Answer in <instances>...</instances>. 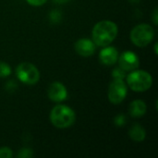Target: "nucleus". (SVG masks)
I'll list each match as a JSON object with an SVG mask.
<instances>
[{
	"mask_svg": "<svg viewBox=\"0 0 158 158\" xmlns=\"http://www.w3.org/2000/svg\"><path fill=\"white\" fill-rule=\"evenodd\" d=\"M118 34V26L110 20H102L96 23L92 31L93 42L97 46H107Z\"/></svg>",
	"mask_w": 158,
	"mask_h": 158,
	"instance_id": "nucleus-1",
	"label": "nucleus"
},
{
	"mask_svg": "<svg viewBox=\"0 0 158 158\" xmlns=\"http://www.w3.org/2000/svg\"><path fill=\"white\" fill-rule=\"evenodd\" d=\"M50 120L56 128L66 129L70 127L75 122L76 115L70 107L58 105L51 110Z\"/></svg>",
	"mask_w": 158,
	"mask_h": 158,
	"instance_id": "nucleus-2",
	"label": "nucleus"
},
{
	"mask_svg": "<svg viewBox=\"0 0 158 158\" xmlns=\"http://www.w3.org/2000/svg\"><path fill=\"white\" fill-rule=\"evenodd\" d=\"M129 87L134 92H145L153 84L152 76L143 70H135L127 77Z\"/></svg>",
	"mask_w": 158,
	"mask_h": 158,
	"instance_id": "nucleus-3",
	"label": "nucleus"
},
{
	"mask_svg": "<svg viewBox=\"0 0 158 158\" xmlns=\"http://www.w3.org/2000/svg\"><path fill=\"white\" fill-rule=\"evenodd\" d=\"M154 36V29L146 23L137 25L131 32V42L139 47H144L148 45L152 42Z\"/></svg>",
	"mask_w": 158,
	"mask_h": 158,
	"instance_id": "nucleus-4",
	"label": "nucleus"
},
{
	"mask_svg": "<svg viewBox=\"0 0 158 158\" xmlns=\"http://www.w3.org/2000/svg\"><path fill=\"white\" fill-rule=\"evenodd\" d=\"M16 74L20 81L29 85H33L40 80V72L37 68L28 62L20 63L16 69Z\"/></svg>",
	"mask_w": 158,
	"mask_h": 158,
	"instance_id": "nucleus-5",
	"label": "nucleus"
},
{
	"mask_svg": "<svg viewBox=\"0 0 158 158\" xmlns=\"http://www.w3.org/2000/svg\"><path fill=\"white\" fill-rule=\"evenodd\" d=\"M127 95V85L120 79H114L108 89V99L112 104H120Z\"/></svg>",
	"mask_w": 158,
	"mask_h": 158,
	"instance_id": "nucleus-6",
	"label": "nucleus"
},
{
	"mask_svg": "<svg viewBox=\"0 0 158 158\" xmlns=\"http://www.w3.org/2000/svg\"><path fill=\"white\" fill-rule=\"evenodd\" d=\"M119 67L125 71H132L139 67V58L133 52H124L118 58Z\"/></svg>",
	"mask_w": 158,
	"mask_h": 158,
	"instance_id": "nucleus-7",
	"label": "nucleus"
},
{
	"mask_svg": "<svg viewBox=\"0 0 158 158\" xmlns=\"http://www.w3.org/2000/svg\"><path fill=\"white\" fill-rule=\"evenodd\" d=\"M47 94H48V97L53 102H56V103L66 100L68 96L67 89L61 82L58 81H55L50 84Z\"/></svg>",
	"mask_w": 158,
	"mask_h": 158,
	"instance_id": "nucleus-8",
	"label": "nucleus"
},
{
	"mask_svg": "<svg viewBox=\"0 0 158 158\" xmlns=\"http://www.w3.org/2000/svg\"><path fill=\"white\" fill-rule=\"evenodd\" d=\"M96 45L89 39H80L75 43V50L81 56H93L95 52Z\"/></svg>",
	"mask_w": 158,
	"mask_h": 158,
	"instance_id": "nucleus-9",
	"label": "nucleus"
},
{
	"mask_svg": "<svg viewBox=\"0 0 158 158\" xmlns=\"http://www.w3.org/2000/svg\"><path fill=\"white\" fill-rule=\"evenodd\" d=\"M99 57H100V61L104 65L111 66L117 62L118 58V53L115 47H112V46L106 47L100 52Z\"/></svg>",
	"mask_w": 158,
	"mask_h": 158,
	"instance_id": "nucleus-10",
	"label": "nucleus"
},
{
	"mask_svg": "<svg viewBox=\"0 0 158 158\" xmlns=\"http://www.w3.org/2000/svg\"><path fill=\"white\" fill-rule=\"evenodd\" d=\"M130 115L133 118H140L146 113V105L142 100H135L131 103L129 107Z\"/></svg>",
	"mask_w": 158,
	"mask_h": 158,
	"instance_id": "nucleus-11",
	"label": "nucleus"
},
{
	"mask_svg": "<svg viewBox=\"0 0 158 158\" xmlns=\"http://www.w3.org/2000/svg\"><path fill=\"white\" fill-rule=\"evenodd\" d=\"M129 135L131 139H132L135 142H143L145 139L146 132L141 125L135 124L131 128L129 131Z\"/></svg>",
	"mask_w": 158,
	"mask_h": 158,
	"instance_id": "nucleus-12",
	"label": "nucleus"
},
{
	"mask_svg": "<svg viewBox=\"0 0 158 158\" xmlns=\"http://www.w3.org/2000/svg\"><path fill=\"white\" fill-rule=\"evenodd\" d=\"M11 72V69L10 67L5 63L0 61V78H4V77H7Z\"/></svg>",
	"mask_w": 158,
	"mask_h": 158,
	"instance_id": "nucleus-13",
	"label": "nucleus"
},
{
	"mask_svg": "<svg viewBox=\"0 0 158 158\" xmlns=\"http://www.w3.org/2000/svg\"><path fill=\"white\" fill-rule=\"evenodd\" d=\"M112 76L114 79H120L123 80L126 77V71L124 69H122L121 68H116L113 71H112Z\"/></svg>",
	"mask_w": 158,
	"mask_h": 158,
	"instance_id": "nucleus-14",
	"label": "nucleus"
},
{
	"mask_svg": "<svg viewBox=\"0 0 158 158\" xmlns=\"http://www.w3.org/2000/svg\"><path fill=\"white\" fill-rule=\"evenodd\" d=\"M33 156V153L31 149L28 148H23L19 151V153L18 154V157L20 158H30Z\"/></svg>",
	"mask_w": 158,
	"mask_h": 158,
	"instance_id": "nucleus-15",
	"label": "nucleus"
},
{
	"mask_svg": "<svg viewBox=\"0 0 158 158\" xmlns=\"http://www.w3.org/2000/svg\"><path fill=\"white\" fill-rule=\"evenodd\" d=\"M12 151L7 147L0 148V158H11L12 157Z\"/></svg>",
	"mask_w": 158,
	"mask_h": 158,
	"instance_id": "nucleus-16",
	"label": "nucleus"
},
{
	"mask_svg": "<svg viewBox=\"0 0 158 158\" xmlns=\"http://www.w3.org/2000/svg\"><path fill=\"white\" fill-rule=\"evenodd\" d=\"M60 19H61V14H60L58 11L53 10V11L50 13V19H51L52 22L56 23V22H58V21L60 20Z\"/></svg>",
	"mask_w": 158,
	"mask_h": 158,
	"instance_id": "nucleus-17",
	"label": "nucleus"
},
{
	"mask_svg": "<svg viewBox=\"0 0 158 158\" xmlns=\"http://www.w3.org/2000/svg\"><path fill=\"white\" fill-rule=\"evenodd\" d=\"M125 117L123 115H118L115 118V124L118 126H123L125 124Z\"/></svg>",
	"mask_w": 158,
	"mask_h": 158,
	"instance_id": "nucleus-18",
	"label": "nucleus"
},
{
	"mask_svg": "<svg viewBox=\"0 0 158 158\" xmlns=\"http://www.w3.org/2000/svg\"><path fill=\"white\" fill-rule=\"evenodd\" d=\"M30 5L31 6H42L44 5L47 0H26Z\"/></svg>",
	"mask_w": 158,
	"mask_h": 158,
	"instance_id": "nucleus-19",
	"label": "nucleus"
},
{
	"mask_svg": "<svg viewBox=\"0 0 158 158\" xmlns=\"http://www.w3.org/2000/svg\"><path fill=\"white\" fill-rule=\"evenodd\" d=\"M157 9H155V11H154V13H153V20H154V23H155L156 25H157Z\"/></svg>",
	"mask_w": 158,
	"mask_h": 158,
	"instance_id": "nucleus-20",
	"label": "nucleus"
},
{
	"mask_svg": "<svg viewBox=\"0 0 158 158\" xmlns=\"http://www.w3.org/2000/svg\"><path fill=\"white\" fill-rule=\"evenodd\" d=\"M53 1L56 2V3H57V4H65L68 1H69V0H53Z\"/></svg>",
	"mask_w": 158,
	"mask_h": 158,
	"instance_id": "nucleus-21",
	"label": "nucleus"
},
{
	"mask_svg": "<svg viewBox=\"0 0 158 158\" xmlns=\"http://www.w3.org/2000/svg\"><path fill=\"white\" fill-rule=\"evenodd\" d=\"M131 4H138L140 2V0H129Z\"/></svg>",
	"mask_w": 158,
	"mask_h": 158,
	"instance_id": "nucleus-22",
	"label": "nucleus"
},
{
	"mask_svg": "<svg viewBox=\"0 0 158 158\" xmlns=\"http://www.w3.org/2000/svg\"><path fill=\"white\" fill-rule=\"evenodd\" d=\"M155 49H156V54H157V44H156V45H155Z\"/></svg>",
	"mask_w": 158,
	"mask_h": 158,
	"instance_id": "nucleus-23",
	"label": "nucleus"
}]
</instances>
